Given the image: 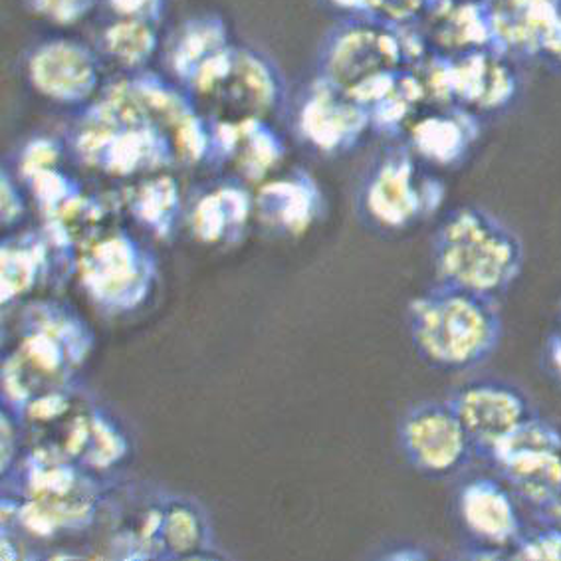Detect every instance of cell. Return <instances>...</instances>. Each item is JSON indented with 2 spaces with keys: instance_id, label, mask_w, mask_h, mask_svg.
I'll return each instance as SVG.
<instances>
[{
  "instance_id": "cell-1",
  "label": "cell",
  "mask_w": 561,
  "mask_h": 561,
  "mask_svg": "<svg viewBox=\"0 0 561 561\" xmlns=\"http://www.w3.org/2000/svg\"><path fill=\"white\" fill-rule=\"evenodd\" d=\"M409 332L416 354L445 374L486 364L504 337L499 298L438 282L409 308Z\"/></svg>"
},
{
  "instance_id": "cell-2",
  "label": "cell",
  "mask_w": 561,
  "mask_h": 561,
  "mask_svg": "<svg viewBox=\"0 0 561 561\" xmlns=\"http://www.w3.org/2000/svg\"><path fill=\"white\" fill-rule=\"evenodd\" d=\"M438 282L499 298L520 278L524 244L504 220L486 208L460 207L433 239Z\"/></svg>"
},
{
  "instance_id": "cell-3",
  "label": "cell",
  "mask_w": 561,
  "mask_h": 561,
  "mask_svg": "<svg viewBox=\"0 0 561 561\" xmlns=\"http://www.w3.org/2000/svg\"><path fill=\"white\" fill-rule=\"evenodd\" d=\"M484 462L530 508H543L561 489V426L536 415L490 450Z\"/></svg>"
},
{
  "instance_id": "cell-4",
  "label": "cell",
  "mask_w": 561,
  "mask_h": 561,
  "mask_svg": "<svg viewBox=\"0 0 561 561\" xmlns=\"http://www.w3.org/2000/svg\"><path fill=\"white\" fill-rule=\"evenodd\" d=\"M401 44L391 32L367 24H350L335 32L325 48V83L352 95L355 102H383L393 90Z\"/></svg>"
},
{
  "instance_id": "cell-5",
  "label": "cell",
  "mask_w": 561,
  "mask_h": 561,
  "mask_svg": "<svg viewBox=\"0 0 561 561\" xmlns=\"http://www.w3.org/2000/svg\"><path fill=\"white\" fill-rule=\"evenodd\" d=\"M407 462L426 479H453L477 458V448L448 401L409 407L397 428Z\"/></svg>"
},
{
  "instance_id": "cell-6",
  "label": "cell",
  "mask_w": 561,
  "mask_h": 561,
  "mask_svg": "<svg viewBox=\"0 0 561 561\" xmlns=\"http://www.w3.org/2000/svg\"><path fill=\"white\" fill-rule=\"evenodd\" d=\"M447 401L460 416L477 448V457L482 460L492 448L538 413L530 396L502 377L470 379L468 383L458 385Z\"/></svg>"
},
{
  "instance_id": "cell-7",
  "label": "cell",
  "mask_w": 561,
  "mask_h": 561,
  "mask_svg": "<svg viewBox=\"0 0 561 561\" xmlns=\"http://www.w3.org/2000/svg\"><path fill=\"white\" fill-rule=\"evenodd\" d=\"M494 50L551 64L561 50V0H484Z\"/></svg>"
},
{
  "instance_id": "cell-8",
  "label": "cell",
  "mask_w": 561,
  "mask_h": 561,
  "mask_svg": "<svg viewBox=\"0 0 561 561\" xmlns=\"http://www.w3.org/2000/svg\"><path fill=\"white\" fill-rule=\"evenodd\" d=\"M455 510L472 543L506 551L508 558L510 548L526 530L518 499L504 480L474 477L462 482Z\"/></svg>"
},
{
  "instance_id": "cell-9",
  "label": "cell",
  "mask_w": 561,
  "mask_h": 561,
  "mask_svg": "<svg viewBox=\"0 0 561 561\" xmlns=\"http://www.w3.org/2000/svg\"><path fill=\"white\" fill-rule=\"evenodd\" d=\"M415 165L405 151L385 156L367 175L362 191L365 215L383 229H405L431 205V188L416 183Z\"/></svg>"
},
{
  "instance_id": "cell-10",
  "label": "cell",
  "mask_w": 561,
  "mask_h": 561,
  "mask_svg": "<svg viewBox=\"0 0 561 561\" xmlns=\"http://www.w3.org/2000/svg\"><path fill=\"white\" fill-rule=\"evenodd\" d=\"M508 56L486 48L447 60L448 94L474 114L499 112L516 95V76Z\"/></svg>"
},
{
  "instance_id": "cell-11",
  "label": "cell",
  "mask_w": 561,
  "mask_h": 561,
  "mask_svg": "<svg viewBox=\"0 0 561 561\" xmlns=\"http://www.w3.org/2000/svg\"><path fill=\"white\" fill-rule=\"evenodd\" d=\"M367 122V107L330 83L323 88L322 94L308 105L306 112L308 136L325 149H337L354 144L355 137L364 131Z\"/></svg>"
},
{
  "instance_id": "cell-12",
  "label": "cell",
  "mask_w": 561,
  "mask_h": 561,
  "mask_svg": "<svg viewBox=\"0 0 561 561\" xmlns=\"http://www.w3.org/2000/svg\"><path fill=\"white\" fill-rule=\"evenodd\" d=\"M32 76L46 94L73 100L90 92L94 83V66L78 44L58 42L38 50L32 60Z\"/></svg>"
},
{
  "instance_id": "cell-13",
  "label": "cell",
  "mask_w": 561,
  "mask_h": 561,
  "mask_svg": "<svg viewBox=\"0 0 561 561\" xmlns=\"http://www.w3.org/2000/svg\"><path fill=\"white\" fill-rule=\"evenodd\" d=\"M477 115L457 110L455 114L426 119L425 124L416 127L413 139L423 156L443 165H453L467 156L477 139Z\"/></svg>"
},
{
  "instance_id": "cell-14",
  "label": "cell",
  "mask_w": 561,
  "mask_h": 561,
  "mask_svg": "<svg viewBox=\"0 0 561 561\" xmlns=\"http://www.w3.org/2000/svg\"><path fill=\"white\" fill-rule=\"evenodd\" d=\"M510 560L561 561L560 526L541 522L540 528H526L510 548Z\"/></svg>"
},
{
  "instance_id": "cell-15",
  "label": "cell",
  "mask_w": 561,
  "mask_h": 561,
  "mask_svg": "<svg viewBox=\"0 0 561 561\" xmlns=\"http://www.w3.org/2000/svg\"><path fill=\"white\" fill-rule=\"evenodd\" d=\"M41 9L44 12H53V16H58L62 21H72L76 16H80L78 12L85 11L90 0H38Z\"/></svg>"
},
{
  "instance_id": "cell-16",
  "label": "cell",
  "mask_w": 561,
  "mask_h": 561,
  "mask_svg": "<svg viewBox=\"0 0 561 561\" xmlns=\"http://www.w3.org/2000/svg\"><path fill=\"white\" fill-rule=\"evenodd\" d=\"M538 514V520L548 522V524H556L561 528V489L558 490V494L543 506V508L536 512Z\"/></svg>"
},
{
  "instance_id": "cell-17",
  "label": "cell",
  "mask_w": 561,
  "mask_h": 561,
  "mask_svg": "<svg viewBox=\"0 0 561 561\" xmlns=\"http://www.w3.org/2000/svg\"><path fill=\"white\" fill-rule=\"evenodd\" d=\"M548 357H550L553 371L561 375V330L558 333H553L550 342H548Z\"/></svg>"
},
{
  "instance_id": "cell-18",
  "label": "cell",
  "mask_w": 561,
  "mask_h": 561,
  "mask_svg": "<svg viewBox=\"0 0 561 561\" xmlns=\"http://www.w3.org/2000/svg\"><path fill=\"white\" fill-rule=\"evenodd\" d=\"M474 2H484V0H474Z\"/></svg>"
}]
</instances>
